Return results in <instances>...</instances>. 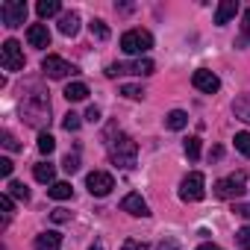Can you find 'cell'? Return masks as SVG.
<instances>
[{"instance_id":"cell-1","label":"cell","mask_w":250,"mask_h":250,"mask_svg":"<svg viewBox=\"0 0 250 250\" xmlns=\"http://www.w3.org/2000/svg\"><path fill=\"white\" fill-rule=\"evenodd\" d=\"M21 118L30 124V127H42L44 121H50V100H47V94L39 85H33L30 94H24V100H21Z\"/></svg>"},{"instance_id":"cell-2","label":"cell","mask_w":250,"mask_h":250,"mask_svg":"<svg viewBox=\"0 0 250 250\" xmlns=\"http://www.w3.org/2000/svg\"><path fill=\"white\" fill-rule=\"evenodd\" d=\"M109 159H112L115 168L133 171L136 168V159H139V145L127 133H118L115 139H109Z\"/></svg>"},{"instance_id":"cell-3","label":"cell","mask_w":250,"mask_h":250,"mask_svg":"<svg viewBox=\"0 0 250 250\" xmlns=\"http://www.w3.org/2000/svg\"><path fill=\"white\" fill-rule=\"evenodd\" d=\"M153 47V36L147 30H127L121 36V50L130 53V56H142Z\"/></svg>"},{"instance_id":"cell-4","label":"cell","mask_w":250,"mask_h":250,"mask_svg":"<svg viewBox=\"0 0 250 250\" xmlns=\"http://www.w3.org/2000/svg\"><path fill=\"white\" fill-rule=\"evenodd\" d=\"M156 71V65L150 59H136V62H112L106 68V77H121V74H136V77H150Z\"/></svg>"},{"instance_id":"cell-5","label":"cell","mask_w":250,"mask_h":250,"mask_svg":"<svg viewBox=\"0 0 250 250\" xmlns=\"http://www.w3.org/2000/svg\"><path fill=\"white\" fill-rule=\"evenodd\" d=\"M203 194H206V180H203L200 171H191V174L180 183V200L197 203V200H203Z\"/></svg>"},{"instance_id":"cell-6","label":"cell","mask_w":250,"mask_h":250,"mask_svg":"<svg viewBox=\"0 0 250 250\" xmlns=\"http://www.w3.org/2000/svg\"><path fill=\"white\" fill-rule=\"evenodd\" d=\"M215 197H221V200H238L247 188H244V174L238 171V174H232V177H224V180H218L215 183Z\"/></svg>"},{"instance_id":"cell-7","label":"cell","mask_w":250,"mask_h":250,"mask_svg":"<svg viewBox=\"0 0 250 250\" xmlns=\"http://www.w3.org/2000/svg\"><path fill=\"white\" fill-rule=\"evenodd\" d=\"M0 62H3L6 71H24V50L15 39L3 42V47H0Z\"/></svg>"},{"instance_id":"cell-8","label":"cell","mask_w":250,"mask_h":250,"mask_svg":"<svg viewBox=\"0 0 250 250\" xmlns=\"http://www.w3.org/2000/svg\"><path fill=\"white\" fill-rule=\"evenodd\" d=\"M0 18H3V24L9 30L21 27L27 21V3H24V0H6V3L0 6Z\"/></svg>"},{"instance_id":"cell-9","label":"cell","mask_w":250,"mask_h":250,"mask_svg":"<svg viewBox=\"0 0 250 250\" xmlns=\"http://www.w3.org/2000/svg\"><path fill=\"white\" fill-rule=\"evenodd\" d=\"M42 71H44V77H50V80H65V77L77 74V68L68 65L62 56H44V59H42Z\"/></svg>"},{"instance_id":"cell-10","label":"cell","mask_w":250,"mask_h":250,"mask_svg":"<svg viewBox=\"0 0 250 250\" xmlns=\"http://www.w3.org/2000/svg\"><path fill=\"white\" fill-rule=\"evenodd\" d=\"M85 188H88L94 197H106V194L115 188V177L106 174V171H91V174L85 177Z\"/></svg>"},{"instance_id":"cell-11","label":"cell","mask_w":250,"mask_h":250,"mask_svg":"<svg viewBox=\"0 0 250 250\" xmlns=\"http://www.w3.org/2000/svg\"><path fill=\"white\" fill-rule=\"evenodd\" d=\"M191 85H194L197 91H203V94H215V91L221 88V80H218V74H212V71L200 68V71H194Z\"/></svg>"},{"instance_id":"cell-12","label":"cell","mask_w":250,"mask_h":250,"mask_svg":"<svg viewBox=\"0 0 250 250\" xmlns=\"http://www.w3.org/2000/svg\"><path fill=\"white\" fill-rule=\"evenodd\" d=\"M121 209H124V212H130L133 218H147V215H150V206H147V203H145V197H142V194H136V191H133V194H127V197L121 200Z\"/></svg>"},{"instance_id":"cell-13","label":"cell","mask_w":250,"mask_h":250,"mask_svg":"<svg viewBox=\"0 0 250 250\" xmlns=\"http://www.w3.org/2000/svg\"><path fill=\"white\" fill-rule=\"evenodd\" d=\"M27 42H30V47H50V30L44 24H30L27 27Z\"/></svg>"},{"instance_id":"cell-14","label":"cell","mask_w":250,"mask_h":250,"mask_svg":"<svg viewBox=\"0 0 250 250\" xmlns=\"http://www.w3.org/2000/svg\"><path fill=\"white\" fill-rule=\"evenodd\" d=\"M235 12H238V3H235V0H221L218 9H215V24H218V27L229 24V21L235 18Z\"/></svg>"},{"instance_id":"cell-15","label":"cell","mask_w":250,"mask_h":250,"mask_svg":"<svg viewBox=\"0 0 250 250\" xmlns=\"http://www.w3.org/2000/svg\"><path fill=\"white\" fill-rule=\"evenodd\" d=\"M36 250H59L62 247V235L56 232V229H47V232H42V235H36Z\"/></svg>"},{"instance_id":"cell-16","label":"cell","mask_w":250,"mask_h":250,"mask_svg":"<svg viewBox=\"0 0 250 250\" xmlns=\"http://www.w3.org/2000/svg\"><path fill=\"white\" fill-rule=\"evenodd\" d=\"M59 33L62 36H77L80 33V15L77 12H65L59 18Z\"/></svg>"},{"instance_id":"cell-17","label":"cell","mask_w":250,"mask_h":250,"mask_svg":"<svg viewBox=\"0 0 250 250\" xmlns=\"http://www.w3.org/2000/svg\"><path fill=\"white\" fill-rule=\"evenodd\" d=\"M232 112H235L238 121L250 124V94H238V97L232 100Z\"/></svg>"},{"instance_id":"cell-18","label":"cell","mask_w":250,"mask_h":250,"mask_svg":"<svg viewBox=\"0 0 250 250\" xmlns=\"http://www.w3.org/2000/svg\"><path fill=\"white\" fill-rule=\"evenodd\" d=\"M62 94H65L71 103H80V100H85V97H88V85H85V83H68Z\"/></svg>"},{"instance_id":"cell-19","label":"cell","mask_w":250,"mask_h":250,"mask_svg":"<svg viewBox=\"0 0 250 250\" xmlns=\"http://www.w3.org/2000/svg\"><path fill=\"white\" fill-rule=\"evenodd\" d=\"M186 124H188V115L183 109H174V112L165 115V127L168 130H186Z\"/></svg>"},{"instance_id":"cell-20","label":"cell","mask_w":250,"mask_h":250,"mask_svg":"<svg viewBox=\"0 0 250 250\" xmlns=\"http://www.w3.org/2000/svg\"><path fill=\"white\" fill-rule=\"evenodd\" d=\"M33 177H36L39 183H50V186H53V180H56V168H53L50 162H39V165L33 168Z\"/></svg>"},{"instance_id":"cell-21","label":"cell","mask_w":250,"mask_h":250,"mask_svg":"<svg viewBox=\"0 0 250 250\" xmlns=\"http://www.w3.org/2000/svg\"><path fill=\"white\" fill-rule=\"evenodd\" d=\"M59 9H62L59 0H39V3H36L39 18H53V15H59Z\"/></svg>"},{"instance_id":"cell-22","label":"cell","mask_w":250,"mask_h":250,"mask_svg":"<svg viewBox=\"0 0 250 250\" xmlns=\"http://www.w3.org/2000/svg\"><path fill=\"white\" fill-rule=\"evenodd\" d=\"M6 188H9V191H6L9 197H15V200H24V203L30 200V188H27L24 183H18V180H12V183H9Z\"/></svg>"},{"instance_id":"cell-23","label":"cell","mask_w":250,"mask_h":250,"mask_svg":"<svg viewBox=\"0 0 250 250\" xmlns=\"http://www.w3.org/2000/svg\"><path fill=\"white\" fill-rule=\"evenodd\" d=\"M71 191H74V188H71V183H53V186L47 188V194H50L53 200H68V197H71Z\"/></svg>"},{"instance_id":"cell-24","label":"cell","mask_w":250,"mask_h":250,"mask_svg":"<svg viewBox=\"0 0 250 250\" xmlns=\"http://www.w3.org/2000/svg\"><path fill=\"white\" fill-rule=\"evenodd\" d=\"M88 30H91V36H94V39H100V42H106V39H109V27H106V21H100V18H91Z\"/></svg>"},{"instance_id":"cell-25","label":"cell","mask_w":250,"mask_h":250,"mask_svg":"<svg viewBox=\"0 0 250 250\" xmlns=\"http://www.w3.org/2000/svg\"><path fill=\"white\" fill-rule=\"evenodd\" d=\"M39 150H42L44 156H50V153L56 150V139H53L50 133H39Z\"/></svg>"},{"instance_id":"cell-26","label":"cell","mask_w":250,"mask_h":250,"mask_svg":"<svg viewBox=\"0 0 250 250\" xmlns=\"http://www.w3.org/2000/svg\"><path fill=\"white\" fill-rule=\"evenodd\" d=\"M235 150L241 153V156H250V133H235Z\"/></svg>"},{"instance_id":"cell-27","label":"cell","mask_w":250,"mask_h":250,"mask_svg":"<svg viewBox=\"0 0 250 250\" xmlns=\"http://www.w3.org/2000/svg\"><path fill=\"white\" fill-rule=\"evenodd\" d=\"M183 147H186V156H188V159H200V139H197V136L186 139Z\"/></svg>"},{"instance_id":"cell-28","label":"cell","mask_w":250,"mask_h":250,"mask_svg":"<svg viewBox=\"0 0 250 250\" xmlns=\"http://www.w3.org/2000/svg\"><path fill=\"white\" fill-rule=\"evenodd\" d=\"M0 142H3V147H6V150H12V153H15V150H21V142H18V139H15L9 130H3V133H0Z\"/></svg>"},{"instance_id":"cell-29","label":"cell","mask_w":250,"mask_h":250,"mask_svg":"<svg viewBox=\"0 0 250 250\" xmlns=\"http://www.w3.org/2000/svg\"><path fill=\"white\" fill-rule=\"evenodd\" d=\"M80 124H83V121H80V115H77V112H68V115H65V121H62V127H65L68 133H77V130H80Z\"/></svg>"},{"instance_id":"cell-30","label":"cell","mask_w":250,"mask_h":250,"mask_svg":"<svg viewBox=\"0 0 250 250\" xmlns=\"http://www.w3.org/2000/svg\"><path fill=\"white\" fill-rule=\"evenodd\" d=\"M235 244H238L241 250H250V224H247V227H241V229L235 232Z\"/></svg>"},{"instance_id":"cell-31","label":"cell","mask_w":250,"mask_h":250,"mask_svg":"<svg viewBox=\"0 0 250 250\" xmlns=\"http://www.w3.org/2000/svg\"><path fill=\"white\" fill-rule=\"evenodd\" d=\"M121 94L130 97V100H142L145 97V88L142 85H121Z\"/></svg>"},{"instance_id":"cell-32","label":"cell","mask_w":250,"mask_h":250,"mask_svg":"<svg viewBox=\"0 0 250 250\" xmlns=\"http://www.w3.org/2000/svg\"><path fill=\"white\" fill-rule=\"evenodd\" d=\"M62 168H65L68 174H77V171H80V156H77V153H68V156L62 159Z\"/></svg>"},{"instance_id":"cell-33","label":"cell","mask_w":250,"mask_h":250,"mask_svg":"<svg viewBox=\"0 0 250 250\" xmlns=\"http://www.w3.org/2000/svg\"><path fill=\"white\" fill-rule=\"evenodd\" d=\"M238 44H250V9H244V18H241V42Z\"/></svg>"},{"instance_id":"cell-34","label":"cell","mask_w":250,"mask_h":250,"mask_svg":"<svg viewBox=\"0 0 250 250\" xmlns=\"http://www.w3.org/2000/svg\"><path fill=\"white\" fill-rule=\"evenodd\" d=\"M0 209H3V224H6L12 215V197L9 194H0Z\"/></svg>"},{"instance_id":"cell-35","label":"cell","mask_w":250,"mask_h":250,"mask_svg":"<svg viewBox=\"0 0 250 250\" xmlns=\"http://www.w3.org/2000/svg\"><path fill=\"white\" fill-rule=\"evenodd\" d=\"M121 250H147V241H139V238H127L121 244Z\"/></svg>"},{"instance_id":"cell-36","label":"cell","mask_w":250,"mask_h":250,"mask_svg":"<svg viewBox=\"0 0 250 250\" xmlns=\"http://www.w3.org/2000/svg\"><path fill=\"white\" fill-rule=\"evenodd\" d=\"M50 218H53L56 224H65V221H71V212H65V209H53Z\"/></svg>"},{"instance_id":"cell-37","label":"cell","mask_w":250,"mask_h":250,"mask_svg":"<svg viewBox=\"0 0 250 250\" xmlns=\"http://www.w3.org/2000/svg\"><path fill=\"white\" fill-rule=\"evenodd\" d=\"M12 168H15V165H12V159H6V156L0 159V174H3V177H9V174H12Z\"/></svg>"},{"instance_id":"cell-38","label":"cell","mask_w":250,"mask_h":250,"mask_svg":"<svg viewBox=\"0 0 250 250\" xmlns=\"http://www.w3.org/2000/svg\"><path fill=\"white\" fill-rule=\"evenodd\" d=\"M85 121L97 124V121H100V109H97V106H88V112H85Z\"/></svg>"},{"instance_id":"cell-39","label":"cell","mask_w":250,"mask_h":250,"mask_svg":"<svg viewBox=\"0 0 250 250\" xmlns=\"http://www.w3.org/2000/svg\"><path fill=\"white\" fill-rule=\"evenodd\" d=\"M159 250H177V241L174 238H162L159 241Z\"/></svg>"},{"instance_id":"cell-40","label":"cell","mask_w":250,"mask_h":250,"mask_svg":"<svg viewBox=\"0 0 250 250\" xmlns=\"http://www.w3.org/2000/svg\"><path fill=\"white\" fill-rule=\"evenodd\" d=\"M235 215H241V218H250V203H238V206H235Z\"/></svg>"},{"instance_id":"cell-41","label":"cell","mask_w":250,"mask_h":250,"mask_svg":"<svg viewBox=\"0 0 250 250\" xmlns=\"http://www.w3.org/2000/svg\"><path fill=\"white\" fill-rule=\"evenodd\" d=\"M197 250H221V247H218V244H200Z\"/></svg>"},{"instance_id":"cell-42","label":"cell","mask_w":250,"mask_h":250,"mask_svg":"<svg viewBox=\"0 0 250 250\" xmlns=\"http://www.w3.org/2000/svg\"><path fill=\"white\" fill-rule=\"evenodd\" d=\"M88 250H103V247H100V244H94V247H88Z\"/></svg>"}]
</instances>
